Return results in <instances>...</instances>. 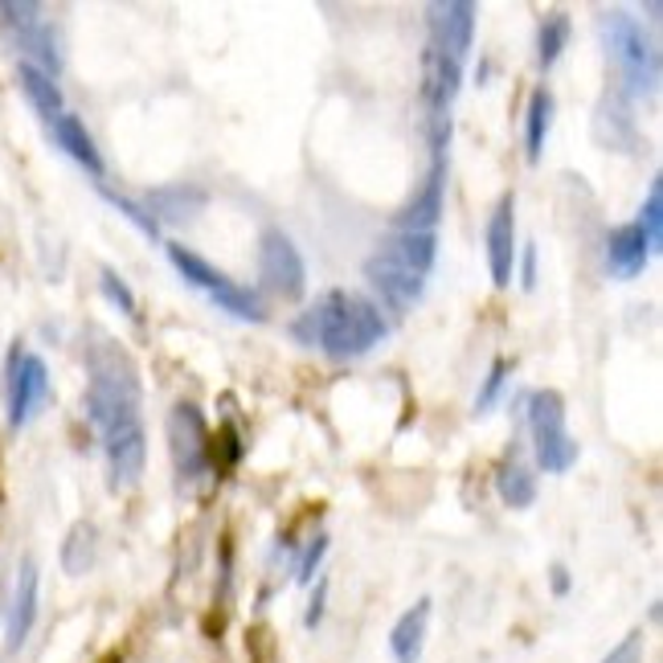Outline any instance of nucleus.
I'll return each instance as SVG.
<instances>
[{
	"label": "nucleus",
	"mask_w": 663,
	"mask_h": 663,
	"mask_svg": "<svg viewBox=\"0 0 663 663\" xmlns=\"http://www.w3.org/2000/svg\"><path fill=\"white\" fill-rule=\"evenodd\" d=\"M87 418L103 438L107 450V476L111 488H132L144 476L148 464V434H144V386H139V369L132 356L115 344V340H99L87 353Z\"/></svg>",
	"instance_id": "nucleus-1"
},
{
	"label": "nucleus",
	"mask_w": 663,
	"mask_h": 663,
	"mask_svg": "<svg viewBox=\"0 0 663 663\" xmlns=\"http://www.w3.org/2000/svg\"><path fill=\"white\" fill-rule=\"evenodd\" d=\"M292 336L308 348H324L336 361H353V356L369 353L373 344H381L389 336V324L381 308L365 295L328 292L316 308L295 320Z\"/></svg>",
	"instance_id": "nucleus-2"
},
{
	"label": "nucleus",
	"mask_w": 663,
	"mask_h": 663,
	"mask_svg": "<svg viewBox=\"0 0 663 663\" xmlns=\"http://www.w3.org/2000/svg\"><path fill=\"white\" fill-rule=\"evenodd\" d=\"M602 33H606V46L615 54L618 78L631 99L655 94L660 87V54L651 46V37L643 33L639 21H631L627 13H606L602 16Z\"/></svg>",
	"instance_id": "nucleus-3"
},
{
	"label": "nucleus",
	"mask_w": 663,
	"mask_h": 663,
	"mask_svg": "<svg viewBox=\"0 0 663 663\" xmlns=\"http://www.w3.org/2000/svg\"><path fill=\"white\" fill-rule=\"evenodd\" d=\"M528 434H533V455L545 476H565L578 464V438L565 426V398L557 389L528 393Z\"/></svg>",
	"instance_id": "nucleus-4"
},
{
	"label": "nucleus",
	"mask_w": 663,
	"mask_h": 663,
	"mask_svg": "<svg viewBox=\"0 0 663 663\" xmlns=\"http://www.w3.org/2000/svg\"><path fill=\"white\" fill-rule=\"evenodd\" d=\"M164 438H169V459L176 467L181 483L201 479L214 467V443H209V422L193 401H176L164 422Z\"/></svg>",
	"instance_id": "nucleus-5"
},
{
	"label": "nucleus",
	"mask_w": 663,
	"mask_h": 663,
	"mask_svg": "<svg viewBox=\"0 0 663 663\" xmlns=\"http://www.w3.org/2000/svg\"><path fill=\"white\" fill-rule=\"evenodd\" d=\"M259 283L266 295H275L283 304H295L308 292V266L304 254L295 250V242L283 230H266L259 242Z\"/></svg>",
	"instance_id": "nucleus-6"
},
{
	"label": "nucleus",
	"mask_w": 663,
	"mask_h": 663,
	"mask_svg": "<svg viewBox=\"0 0 663 663\" xmlns=\"http://www.w3.org/2000/svg\"><path fill=\"white\" fill-rule=\"evenodd\" d=\"M426 16H431V49L464 66V58L471 54V42H476V4L471 0H447V4H431Z\"/></svg>",
	"instance_id": "nucleus-7"
},
{
	"label": "nucleus",
	"mask_w": 663,
	"mask_h": 663,
	"mask_svg": "<svg viewBox=\"0 0 663 663\" xmlns=\"http://www.w3.org/2000/svg\"><path fill=\"white\" fill-rule=\"evenodd\" d=\"M49 398V369L42 356H16L9 369V426L21 431L30 426L33 414L46 405Z\"/></svg>",
	"instance_id": "nucleus-8"
},
{
	"label": "nucleus",
	"mask_w": 663,
	"mask_h": 663,
	"mask_svg": "<svg viewBox=\"0 0 663 663\" xmlns=\"http://www.w3.org/2000/svg\"><path fill=\"white\" fill-rule=\"evenodd\" d=\"M443 188H447V156H434L431 172L422 181V193H418L405 209L393 214V230L398 233H434L438 217H443Z\"/></svg>",
	"instance_id": "nucleus-9"
},
{
	"label": "nucleus",
	"mask_w": 663,
	"mask_h": 663,
	"mask_svg": "<svg viewBox=\"0 0 663 663\" xmlns=\"http://www.w3.org/2000/svg\"><path fill=\"white\" fill-rule=\"evenodd\" d=\"M512 263H516V197L504 193L488 217V271L495 287H512Z\"/></svg>",
	"instance_id": "nucleus-10"
},
{
	"label": "nucleus",
	"mask_w": 663,
	"mask_h": 663,
	"mask_svg": "<svg viewBox=\"0 0 663 663\" xmlns=\"http://www.w3.org/2000/svg\"><path fill=\"white\" fill-rule=\"evenodd\" d=\"M459 82H464V66L426 46V54H422V107H426V119L450 115L455 99H459Z\"/></svg>",
	"instance_id": "nucleus-11"
},
{
	"label": "nucleus",
	"mask_w": 663,
	"mask_h": 663,
	"mask_svg": "<svg viewBox=\"0 0 663 663\" xmlns=\"http://www.w3.org/2000/svg\"><path fill=\"white\" fill-rule=\"evenodd\" d=\"M33 622H37V565H33V557H25L16 565V590L9 610H4V648L9 651L25 648Z\"/></svg>",
	"instance_id": "nucleus-12"
},
{
	"label": "nucleus",
	"mask_w": 663,
	"mask_h": 663,
	"mask_svg": "<svg viewBox=\"0 0 663 663\" xmlns=\"http://www.w3.org/2000/svg\"><path fill=\"white\" fill-rule=\"evenodd\" d=\"M365 278L373 283V292L386 299L389 311H410L422 304V295H426V278L410 275V271H401V266L386 263V259H369L365 263Z\"/></svg>",
	"instance_id": "nucleus-13"
},
{
	"label": "nucleus",
	"mask_w": 663,
	"mask_h": 663,
	"mask_svg": "<svg viewBox=\"0 0 663 663\" xmlns=\"http://www.w3.org/2000/svg\"><path fill=\"white\" fill-rule=\"evenodd\" d=\"M651 254H655V250H651L648 233L639 230L635 221L618 226V230L610 233V242H606V266H610L615 278H639L648 271Z\"/></svg>",
	"instance_id": "nucleus-14"
},
{
	"label": "nucleus",
	"mask_w": 663,
	"mask_h": 663,
	"mask_svg": "<svg viewBox=\"0 0 663 663\" xmlns=\"http://www.w3.org/2000/svg\"><path fill=\"white\" fill-rule=\"evenodd\" d=\"M434 254H438V238L434 233H389L386 242H381V254L377 259H386V263L401 266V271H410V275L426 278L434 266Z\"/></svg>",
	"instance_id": "nucleus-15"
},
{
	"label": "nucleus",
	"mask_w": 663,
	"mask_h": 663,
	"mask_svg": "<svg viewBox=\"0 0 663 663\" xmlns=\"http://www.w3.org/2000/svg\"><path fill=\"white\" fill-rule=\"evenodd\" d=\"M426 627H431V598H418L389 631V651L398 663H418L426 648Z\"/></svg>",
	"instance_id": "nucleus-16"
},
{
	"label": "nucleus",
	"mask_w": 663,
	"mask_h": 663,
	"mask_svg": "<svg viewBox=\"0 0 663 663\" xmlns=\"http://www.w3.org/2000/svg\"><path fill=\"white\" fill-rule=\"evenodd\" d=\"M49 132H54V144L62 148L75 164H82V169L91 172V176H103V156H99V148H94L91 132H87V124L78 119V115H70V111H62L54 124H49Z\"/></svg>",
	"instance_id": "nucleus-17"
},
{
	"label": "nucleus",
	"mask_w": 663,
	"mask_h": 663,
	"mask_svg": "<svg viewBox=\"0 0 663 663\" xmlns=\"http://www.w3.org/2000/svg\"><path fill=\"white\" fill-rule=\"evenodd\" d=\"M205 205H209V197H205V188L197 185H164L148 193V209H152L160 221H193Z\"/></svg>",
	"instance_id": "nucleus-18"
},
{
	"label": "nucleus",
	"mask_w": 663,
	"mask_h": 663,
	"mask_svg": "<svg viewBox=\"0 0 663 663\" xmlns=\"http://www.w3.org/2000/svg\"><path fill=\"white\" fill-rule=\"evenodd\" d=\"M553 111H557V99L549 87H537L528 94V107H525V152L528 160L537 164L540 152H545V139L553 132Z\"/></svg>",
	"instance_id": "nucleus-19"
},
{
	"label": "nucleus",
	"mask_w": 663,
	"mask_h": 663,
	"mask_svg": "<svg viewBox=\"0 0 663 663\" xmlns=\"http://www.w3.org/2000/svg\"><path fill=\"white\" fill-rule=\"evenodd\" d=\"M169 263L176 266V275L185 278L188 287H197V292L205 295H217L221 287H230V275H221L217 266H209L201 254H193L188 247H181V242H169Z\"/></svg>",
	"instance_id": "nucleus-20"
},
{
	"label": "nucleus",
	"mask_w": 663,
	"mask_h": 663,
	"mask_svg": "<svg viewBox=\"0 0 663 663\" xmlns=\"http://www.w3.org/2000/svg\"><path fill=\"white\" fill-rule=\"evenodd\" d=\"M16 82H21L25 99H30L33 111H37L46 124H54V119L62 115V91H58V82H54L49 75H42L37 66H30V62L16 66Z\"/></svg>",
	"instance_id": "nucleus-21"
},
{
	"label": "nucleus",
	"mask_w": 663,
	"mask_h": 663,
	"mask_svg": "<svg viewBox=\"0 0 663 663\" xmlns=\"http://www.w3.org/2000/svg\"><path fill=\"white\" fill-rule=\"evenodd\" d=\"M495 492L508 508H528L537 500V479L521 459H508V464L495 467Z\"/></svg>",
	"instance_id": "nucleus-22"
},
{
	"label": "nucleus",
	"mask_w": 663,
	"mask_h": 663,
	"mask_svg": "<svg viewBox=\"0 0 663 663\" xmlns=\"http://www.w3.org/2000/svg\"><path fill=\"white\" fill-rule=\"evenodd\" d=\"M94 540H99V533H94L91 521H78V525L66 533V540H62V570L70 573V578H82V573L94 565Z\"/></svg>",
	"instance_id": "nucleus-23"
},
{
	"label": "nucleus",
	"mask_w": 663,
	"mask_h": 663,
	"mask_svg": "<svg viewBox=\"0 0 663 663\" xmlns=\"http://www.w3.org/2000/svg\"><path fill=\"white\" fill-rule=\"evenodd\" d=\"M570 16L565 13H549L545 21H540V33H537V66L540 70H553L557 58L565 54V46H570Z\"/></svg>",
	"instance_id": "nucleus-24"
},
{
	"label": "nucleus",
	"mask_w": 663,
	"mask_h": 663,
	"mask_svg": "<svg viewBox=\"0 0 663 663\" xmlns=\"http://www.w3.org/2000/svg\"><path fill=\"white\" fill-rule=\"evenodd\" d=\"M217 308L230 311L233 320H247V324H263L266 311L263 304H259V295H250L247 287H238V283H230V287H221L217 295H209Z\"/></svg>",
	"instance_id": "nucleus-25"
},
{
	"label": "nucleus",
	"mask_w": 663,
	"mask_h": 663,
	"mask_svg": "<svg viewBox=\"0 0 663 663\" xmlns=\"http://www.w3.org/2000/svg\"><path fill=\"white\" fill-rule=\"evenodd\" d=\"M635 226L648 233L651 250L663 247V181L655 176L648 188V201H643V209H639V217H635Z\"/></svg>",
	"instance_id": "nucleus-26"
},
{
	"label": "nucleus",
	"mask_w": 663,
	"mask_h": 663,
	"mask_svg": "<svg viewBox=\"0 0 663 663\" xmlns=\"http://www.w3.org/2000/svg\"><path fill=\"white\" fill-rule=\"evenodd\" d=\"M99 287H103V295H107L111 304L124 311V316H136V295H132V287H127L124 278L115 275L111 266H103V271H99Z\"/></svg>",
	"instance_id": "nucleus-27"
},
{
	"label": "nucleus",
	"mask_w": 663,
	"mask_h": 663,
	"mask_svg": "<svg viewBox=\"0 0 663 663\" xmlns=\"http://www.w3.org/2000/svg\"><path fill=\"white\" fill-rule=\"evenodd\" d=\"M324 553H328L324 533H320V537H311L308 545H304V557H299V565H295V582H299V586H311V582H316V570H320Z\"/></svg>",
	"instance_id": "nucleus-28"
},
{
	"label": "nucleus",
	"mask_w": 663,
	"mask_h": 663,
	"mask_svg": "<svg viewBox=\"0 0 663 663\" xmlns=\"http://www.w3.org/2000/svg\"><path fill=\"white\" fill-rule=\"evenodd\" d=\"M504 386H508V361H492L488 381H483V389H479V398H476V414H488L495 405V398L504 393Z\"/></svg>",
	"instance_id": "nucleus-29"
},
{
	"label": "nucleus",
	"mask_w": 663,
	"mask_h": 663,
	"mask_svg": "<svg viewBox=\"0 0 663 663\" xmlns=\"http://www.w3.org/2000/svg\"><path fill=\"white\" fill-rule=\"evenodd\" d=\"M99 193H103V197H107L111 205H115V209H119V214H124L139 233H148V238H156V233H160V226L152 221V214H148V209H139L136 201L119 197V193H111V188H99Z\"/></svg>",
	"instance_id": "nucleus-30"
},
{
	"label": "nucleus",
	"mask_w": 663,
	"mask_h": 663,
	"mask_svg": "<svg viewBox=\"0 0 663 663\" xmlns=\"http://www.w3.org/2000/svg\"><path fill=\"white\" fill-rule=\"evenodd\" d=\"M643 643H648V639H643V631H631L602 663H643Z\"/></svg>",
	"instance_id": "nucleus-31"
},
{
	"label": "nucleus",
	"mask_w": 663,
	"mask_h": 663,
	"mask_svg": "<svg viewBox=\"0 0 663 663\" xmlns=\"http://www.w3.org/2000/svg\"><path fill=\"white\" fill-rule=\"evenodd\" d=\"M217 447H221V459H214V464H221V467L242 464V434L233 431V426H221V434H217Z\"/></svg>",
	"instance_id": "nucleus-32"
},
{
	"label": "nucleus",
	"mask_w": 663,
	"mask_h": 663,
	"mask_svg": "<svg viewBox=\"0 0 663 663\" xmlns=\"http://www.w3.org/2000/svg\"><path fill=\"white\" fill-rule=\"evenodd\" d=\"M521 287L525 292L537 287V247H525V254H521Z\"/></svg>",
	"instance_id": "nucleus-33"
},
{
	"label": "nucleus",
	"mask_w": 663,
	"mask_h": 663,
	"mask_svg": "<svg viewBox=\"0 0 663 663\" xmlns=\"http://www.w3.org/2000/svg\"><path fill=\"white\" fill-rule=\"evenodd\" d=\"M324 602H328V582L320 578V582H316V598H311V606H308V618H304L308 627H320V618H324Z\"/></svg>",
	"instance_id": "nucleus-34"
},
{
	"label": "nucleus",
	"mask_w": 663,
	"mask_h": 663,
	"mask_svg": "<svg viewBox=\"0 0 663 663\" xmlns=\"http://www.w3.org/2000/svg\"><path fill=\"white\" fill-rule=\"evenodd\" d=\"M553 594H570V573H565V565H553Z\"/></svg>",
	"instance_id": "nucleus-35"
},
{
	"label": "nucleus",
	"mask_w": 663,
	"mask_h": 663,
	"mask_svg": "<svg viewBox=\"0 0 663 663\" xmlns=\"http://www.w3.org/2000/svg\"><path fill=\"white\" fill-rule=\"evenodd\" d=\"M99 663H124V655H119V651H107V655H103Z\"/></svg>",
	"instance_id": "nucleus-36"
}]
</instances>
